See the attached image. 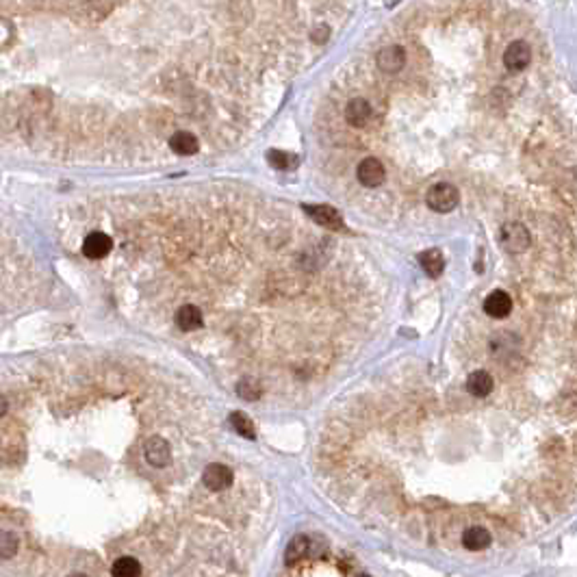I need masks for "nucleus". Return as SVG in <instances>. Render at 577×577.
Listing matches in <instances>:
<instances>
[{
  "label": "nucleus",
  "instance_id": "11",
  "mask_svg": "<svg viewBox=\"0 0 577 577\" xmlns=\"http://www.w3.org/2000/svg\"><path fill=\"white\" fill-rule=\"evenodd\" d=\"M512 310V298L506 291H493L484 300V312L495 320H504Z\"/></svg>",
  "mask_w": 577,
  "mask_h": 577
},
{
  "label": "nucleus",
  "instance_id": "1",
  "mask_svg": "<svg viewBox=\"0 0 577 577\" xmlns=\"http://www.w3.org/2000/svg\"><path fill=\"white\" fill-rule=\"evenodd\" d=\"M458 200H460V193L454 185L449 183H439L435 187H430L427 193H425V205L437 211V213H449L458 207Z\"/></svg>",
  "mask_w": 577,
  "mask_h": 577
},
{
  "label": "nucleus",
  "instance_id": "20",
  "mask_svg": "<svg viewBox=\"0 0 577 577\" xmlns=\"http://www.w3.org/2000/svg\"><path fill=\"white\" fill-rule=\"evenodd\" d=\"M230 425H233L243 439H250V441H252V439L256 437L252 421H250L243 413H233V415H230Z\"/></svg>",
  "mask_w": 577,
  "mask_h": 577
},
{
  "label": "nucleus",
  "instance_id": "10",
  "mask_svg": "<svg viewBox=\"0 0 577 577\" xmlns=\"http://www.w3.org/2000/svg\"><path fill=\"white\" fill-rule=\"evenodd\" d=\"M345 120L354 128H363L371 120V104L365 98H354L345 107Z\"/></svg>",
  "mask_w": 577,
  "mask_h": 577
},
{
  "label": "nucleus",
  "instance_id": "3",
  "mask_svg": "<svg viewBox=\"0 0 577 577\" xmlns=\"http://www.w3.org/2000/svg\"><path fill=\"white\" fill-rule=\"evenodd\" d=\"M530 59H532V48L528 42L523 40H516V42H510L506 52H504V66L512 72H521L530 66Z\"/></svg>",
  "mask_w": 577,
  "mask_h": 577
},
{
  "label": "nucleus",
  "instance_id": "9",
  "mask_svg": "<svg viewBox=\"0 0 577 577\" xmlns=\"http://www.w3.org/2000/svg\"><path fill=\"white\" fill-rule=\"evenodd\" d=\"M111 248H113V241L104 233H92L83 241V254L92 258V261H100V258H104L111 252Z\"/></svg>",
  "mask_w": 577,
  "mask_h": 577
},
{
  "label": "nucleus",
  "instance_id": "4",
  "mask_svg": "<svg viewBox=\"0 0 577 577\" xmlns=\"http://www.w3.org/2000/svg\"><path fill=\"white\" fill-rule=\"evenodd\" d=\"M356 176L360 181V185L373 189V187H380L387 178V169L384 165L378 161V159H373V157H367L358 163L356 167Z\"/></svg>",
  "mask_w": 577,
  "mask_h": 577
},
{
  "label": "nucleus",
  "instance_id": "14",
  "mask_svg": "<svg viewBox=\"0 0 577 577\" xmlns=\"http://www.w3.org/2000/svg\"><path fill=\"white\" fill-rule=\"evenodd\" d=\"M176 326L185 332L202 328V312L193 304H185L176 310Z\"/></svg>",
  "mask_w": 577,
  "mask_h": 577
},
{
  "label": "nucleus",
  "instance_id": "19",
  "mask_svg": "<svg viewBox=\"0 0 577 577\" xmlns=\"http://www.w3.org/2000/svg\"><path fill=\"white\" fill-rule=\"evenodd\" d=\"M20 549V538L11 530H0V558L11 560Z\"/></svg>",
  "mask_w": 577,
  "mask_h": 577
},
{
  "label": "nucleus",
  "instance_id": "8",
  "mask_svg": "<svg viewBox=\"0 0 577 577\" xmlns=\"http://www.w3.org/2000/svg\"><path fill=\"white\" fill-rule=\"evenodd\" d=\"M202 482L209 490H226L233 486V471L226 465H209L202 473Z\"/></svg>",
  "mask_w": 577,
  "mask_h": 577
},
{
  "label": "nucleus",
  "instance_id": "21",
  "mask_svg": "<svg viewBox=\"0 0 577 577\" xmlns=\"http://www.w3.org/2000/svg\"><path fill=\"white\" fill-rule=\"evenodd\" d=\"M237 393L243 397V399H248V401H252V399H258L261 397V387H258L254 380H250V378H243L239 384H237Z\"/></svg>",
  "mask_w": 577,
  "mask_h": 577
},
{
  "label": "nucleus",
  "instance_id": "7",
  "mask_svg": "<svg viewBox=\"0 0 577 577\" xmlns=\"http://www.w3.org/2000/svg\"><path fill=\"white\" fill-rule=\"evenodd\" d=\"M378 68L387 74H397L406 66V50L401 46H387L378 52Z\"/></svg>",
  "mask_w": 577,
  "mask_h": 577
},
{
  "label": "nucleus",
  "instance_id": "24",
  "mask_svg": "<svg viewBox=\"0 0 577 577\" xmlns=\"http://www.w3.org/2000/svg\"><path fill=\"white\" fill-rule=\"evenodd\" d=\"M7 411H9V403H7V399L3 395H0V417H5Z\"/></svg>",
  "mask_w": 577,
  "mask_h": 577
},
{
  "label": "nucleus",
  "instance_id": "15",
  "mask_svg": "<svg viewBox=\"0 0 577 577\" xmlns=\"http://www.w3.org/2000/svg\"><path fill=\"white\" fill-rule=\"evenodd\" d=\"M467 391L475 397H486L493 391V376L488 371H473L467 378Z\"/></svg>",
  "mask_w": 577,
  "mask_h": 577
},
{
  "label": "nucleus",
  "instance_id": "16",
  "mask_svg": "<svg viewBox=\"0 0 577 577\" xmlns=\"http://www.w3.org/2000/svg\"><path fill=\"white\" fill-rule=\"evenodd\" d=\"M490 534H488V530H484V528H480V526H475V528H469L465 534H463V545L467 547V549H471V552H482V549H486V547L490 545Z\"/></svg>",
  "mask_w": 577,
  "mask_h": 577
},
{
  "label": "nucleus",
  "instance_id": "13",
  "mask_svg": "<svg viewBox=\"0 0 577 577\" xmlns=\"http://www.w3.org/2000/svg\"><path fill=\"white\" fill-rule=\"evenodd\" d=\"M419 263L421 267L425 269V274L430 278H439L445 269V258H443V252L437 250V248H430L425 252L419 254Z\"/></svg>",
  "mask_w": 577,
  "mask_h": 577
},
{
  "label": "nucleus",
  "instance_id": "23",
  "mask_svg": "<svg viewBox=\"0 0 577 577\" xmlns=\"http://www.w3.org/2000/svg\"><path fill=\"white\" fill-rule=\"evenodd\" d=\"M310 37H312L315 44H326L328 37H330V28H328V26H317Z\"/></svg>",
  "mask_w": 577,
  "mask_h": 577
},
{
  "label": "nucleus",
  "instance_id": "18",
  "mask_svg": "<svg viewBox=\"0 0 577 577\" xmlns=\"http://www.w3.org/2000/svg\"><path fill=\"white\" fill-rule=\"evenodd\" d=\"M111 575L113 577H139L141 575V564L130 556L118 558L111 566Z\"/></svg>",
  "mask_w": 577,
  "mask_h": 577
},
{
  "label": "nucleus",
  "instance_id": "5",
  "mask_svg": "<svg viewBox=\"0 0 577 577\" xmlns=\"http://www.w3.org/2000/svg\"><path fill=\"white\" fill-rule=\"evenodd\" d=\"M306 215L324 228L330 230H343V217L336 209L328 207V205H304Z\"/></svg>",
  "mask_w": 577,
  "mask_h": 577
},
{
  "label": "nucleus",
  "instance_id": "6",
  "mask_svg": "<svg viewBox=\"0 0 577 577\" xmlns=\"http://www.w3.org/2000/svg\"><path fill=\"white\" fill-rule=\"evenodd\" d=\"M143 456H146V460L157 467V469H163L169 465V460H171V447L165 439L161 437H152L146 441V445H143Z\"/></svg>",
  "mask_w": 577,
  "mask_h": 577
},
{
  "label": "nucleus",
  "instance_id": "25",
  "mask_svg": "<svg viewBox=\"0 0 577 577\" xmlns=\"http://www.w3.org/2000/svg\"><path fill=\"white\" fill-rule=\"evenodd\" d=\"M397 3H399V0H384V5H387V7H393V5H397Z\"/></svg>",
  "mask_w": 577,
  "mask_h": 577
},
{
  "label": "nucleus",
  "instance_id": "2",
  "mask_svg": "<svg viewBox=\"0 0 577 577\" xmlns=\"http://www.w3.org/2000/svg\"><path fill=\"white\" fill-rule=\"evenodd\" d=\"M499 243L506 252H512V254H521L530 248L532 243V235H530V230L523 226V224H518V221H510L502 228V233H499Z\"/></svg>",
  "mask_w": 577,
  "mask_h": 577
},
{
  "label": "nucleus",
  "instance_id": "17",
  "mask_svg": "<svg viewBox=\"0 0 577 577\" xmlns=\"http://www.w3.org/2000/svg\"><path fill=\"white\" fill-rule=\"evenodd\" d=\"M308 538L306 536H296L291 542L286 545V552H284V562L288 564V566H293V564H298L300 560H304L306 558V554H308Z\"/></svg>",
  "mask_w": 577,
  "mask_h": 577
},
{
  "label": "nucleus",
  "instance_id": "12",
  "mask_svg": "<svg viewBox=\"0 0 577 577\" xmlns=\"http://www.w3.org/2000/svg\"><path fill=\"white\" fill-rule=\"evenodd\" d=\"M169 148L174 150L176 154L181 157H193L200 148L198 143V137L193 133H187V130H178L169 137Z\"/></svg>",
  "mask_w": 577,
  "mask_h": 577
},
{
  "label": "nucleus",
  "instance_id": "26",
  "mask_svg": "<svg viewBox=\"0 0 577 577\" xmlns=\"http://www.w3.org/2000/svg\"><path fill=\"white\" fill-rule=\"evenodd\" d=\"M68 577H90V575H85V573H74V575H68Z\"/></svg>",
  "mask_w": 577,
  "mask_h": 577
},
{
  "label": "nucleus",
  "instance_id": "22",
  "mask_svg": "<svg viewBox=\"0 0 577 577\" xmlns=\"http://www.w3.org/2000/svg\"><path fill=\"white\" fill-rule=\"evenodd\" d=\"M267 161L272 167L276 169H286L288 165H291V154L288 152H282V150H269L267 152Z\"/></svg>",
  "mask_w": 577,
  "mask_h": 577
}]
</instances>
